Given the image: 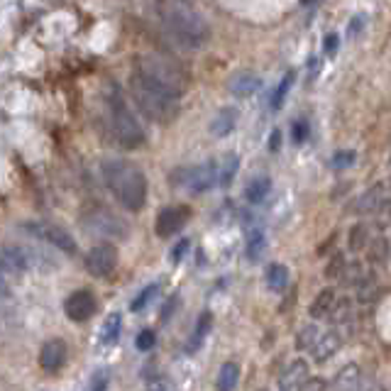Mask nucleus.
Masks as SVG:
<instances>
[{
	"mask_svg": "<svg viewBox=\"0 0 391 391\" xmlns=\"http://www.w3.org/2000/svg\"><path fill=\"white\" fill-rule=\"evenodd\" d=\"M132 96L140 111L155 122H171L179 115L186 91V73L162 54H137L132 62Z\"/></svg>",
	"mask_w": 391,
	"mask_h": 391,
	"instance_id": "obj_1",
	"label": "nucleus"
},
{
	"mask_svg": "<svg viewBox=\"0 0 391 391\" xmlns=\"http://www.w3.org/2000/svg\"><path fill=\"white\" fill-rule=\"evenodd\" d=\"M159 13V24L164 29V34L174 44L184 49H198L208 42L211 37V27H208V20L203 17V13L194 8L191 3H162L157 8Z\"/></svg>",
	"mask_w": 391,
	"mask_h": 391,
	"instance_id": "obj_2",
	"label": "nucleus"
},
{
	"mask_svg": "<svg viewBox=\"0 0 391 391\" xmlns=\"http://www.w3.org/2000/svg\"><path fill=\"white\" fill-rule=\"evenodd\" d=\"M101 176L106 181L108 191L118 198L125 211H142L147 203V179L145 171L132 162L120 157H106L101 162Z\"/></svg>",
	"mask_w": 391,
	"mask_h": 391,
	"instance_id": "obj_3",
	"label": "nucleus"
},
{
	"mask_svg": "<svg viewBox=\"0 0 391 391\" xmlns=\"http://www.w3.org/2000/svg\"><path fill=\"white\" fill-rule=\"evenodd\" d=\"M106 106H108V118H111V127L115 140L125 150H137V147L145 145V127L140 125L135 113L130 111L120 86L113 81H108L106 86Z\"/></svg>",
	"mask_w": 391,
	"mask_h": 391,
	"instance_id": "obj_4",
	"label": "nucleus"
},
{
	"mask_svg": "<svg viewBox=\"0 0 391 391\" xmlns=\"http://www.w3.org/2000/svg\"><path fill=\"white\" fill-rule=\"evenodd\" d=\"M81 227L93 237H108V240H120V242L127 240V235H130V225L120 215L108 211L106 206L86 208L81 215Z\"/></svg>",
	"mask_w": 391,
	"mask_h": 391,
	"instance_id": "obj_5",
	"label": "nucleus"
},
{
	"mask_svg": "<svg viewBox=\"0 0 391 391\" xmlns=\"http://www.w3.org/2000/svg\"><path fill=\"white\" fill-rule=\"evenodd\" d=\"M169 181L174 186H184L191 194H203V191H208L213 184L220 181V171H218L215 162L208 159L196 166H181V169L171 171Z\"/></svg>",
	"mask_w": 391,
	"mask_h": 391,
	"instance_id": "obj_6",
	"label": "nucleus"
},
{
	"mask_svg": "<svg viewBox=\"0 0 391 391\" xmlns=\"http://www.w3.org/2000/svg\"><path fill=\"white\" fill-rule=\"evenodd\" d=\"M22 230H27L29 235L39 237V240L49 242V245L66 252V255H73V252H76V240H73V235H69V230H64L62 225H54V222H49V220H29V222H22Z\"/></svg>",
	"mask_w": 391,
	"mask_h": 391,
	"instance_id": "obj_7",
	"label": "nucleus"
},
{
	"mask_svg": "<svg viewBox=\"0 0 391 391\" xmlns=\"http://www.w3.org/2000/svg\"><path fill=\"white\" fill-rule=\"evenodd\" d=\"M83 264H86V271L93 276H108L113 269H115L118 264V250L115 245H111V242H101V245H93L91 250H88L86 260H83Z\"/></svg>",
	"mask_w": 391,
	"mask_h": 391,
	"instance_id": "obj_8",
	"label": "nucleus"
},
{
	"mask_svg": "<svg viewBox=\"0 0 391 391\" xmlns=\"http://www.w3.org/2000/svg\"><path fill=\"white\" fill-rule=\"evenodd\" d=\"M191 208L189 206H166L159 211L155 222V232L159 237H171L176 232H181V227L189 222Z\"/></svg>",
	"mask_w": 391,
	"mask_h": 391,
	"instance_id": "obj_9",
	"label": "nucleus"
},
{
	"mask_svg": "<svg viewBox=\"0 0 391 391\" xmlns=\"http://www.w3.org/2000/svg\"><path fill=\"white\" fill-rule=\"evenodd\" d=\"M96 306H98L96 296H93L91 291L78 289L64 301V313H66L69 320H73V323H83V320H88L96 313Z\"/></svg>",
	"mask_w": 391,
	"mask_h": 391,
	"instance_id": "obj_10",
	"label": "nucleus"
},
{
	"mask_svg": "<svg viewBox=\"0 0 391 391\" xmlns=\"http://www.w3.org/2000/svg\"><path fill=\"white\" fill-rule=\"evenodd\" d=\"M0 262H3L5 274H22V271H27L34 266L32 252H29L27 247H20V245H5L3 255H0Z\"/></svg>",
	"mask_w": 391,
	"mask_h": 391,
	"instance_id": "obj_11",
	"label": "nucleus"
},
{
	"mask_svg": "<svg viewBox=\"0 0 391 391\" xmlns=\"http://www.w3.org/2000/svg\"><path fill=\"white\" fill-rule=\"evenodd\" d=\"M66 357H69L66 343H64L62 338H54V340H49V343H44L42 353H39V364H42L44 372L54 374L66 364Z\"/></svg>",
	"mask_w": 391,
	"mask_h": 391,
	"instance_id": "obj_12",
	"label": "nucleus"
},
{
	"mask_svg": "<svg viewBox=\"0 0 391 391\" xmlns=\"http://www.w3.org/2000/svg\"><path fill=\"white\" fill-rule=\"evenodd\" d=\"M340 348H343V335H340L338 330H328V333H323V338H320L318 345L313 348V360L320 364L328 362Z\"/></svg>",
	"mask_w": 391,
	"mask_h": 391,
	"instance_id": "obj_13",
	"label": "nucleus"
},
{
	"mask_svg": "<svg viewBox=\"0 0 391 391\" xmlns=\"http://www.w3.org/2000/svg\"><path fill=\"white\" fill-rule=\"evenodd\" d=\"M306 379H308V364H306V360H294V362H291V367L286 369L284 374H281L279 389L281 391H291V389L299 391V387L306 382Z\"/></svg>",
	"mask_w": 391,
	"mask_h": 391,
	"instance_id": "obj_14",
	"label": "nucleus"
},
{
	"mask_svg": "<svg viewBox=\"0 0 391 391\" xmlns=\"http://www.w3.org/2000/svg\"><path fill=\"white\" fill-rule=\"evenodd\" d=\"M237 108H232V106H225V108H220L218 111V115L213 118V122H211V132H213V137H225V135H230L232 132V127L237 125Z\"/></svg>",
	"mask_w": 391,
	"mask_h": 391,
	"instance_id": "obj_15",
	"label": "nucleus"
},
{
	"mask_svg": "<svg viewBox=\"0 0 391 391\" xmlns=\"http://www.w3.org/2000/svg\"><path fill=\"white\" fill-rule=\"evenodd\" d=\"M211 328H213V313H211V311H203V313L198 315V320H196L194 335H191L189 343H186V353L194 355L196 350L201 348L203 343H206V338H208V333H211Z\"/></svg>",
	"mask_w": 391,
	"mask_h": 391,
	"instance_id": "obj_16",
	"label": "nucleus"
},
{
	"mask_svg": "<svg viewBox=\"0 0 391 391\" xmlns=\"http://www.w3.org/2000/svg\"><path fill=\"white\" fill-rule=\"evenodd\" d=\"M260 86H262L260 76H257V73H252V71H240V73H235V76L230 78V91L235 93V96H240V98L252 96V93H255Z\"/></svg>",
	"mask_w": 391,
	"mask_h": 391,
	"instance_id": "obj_17",
	"label": "nucleus"
},
{
	"mask_svg": "<svg viewBox=\"0 0 391 391\" xmlns=\"http://www.w3.org/2000/svg\"><path fill=\"white\" fill-rule=\"evenodd\" d=\"M382 194H384V184H374L369 191H364L362 196H357V203L353 206V211L357 213V215H367V213H374L379 208V203L384 201Z\"/></svg>",
	"mask_w": 391,
	"mask_h": 391,
	"instance_id": "obj_18",
	"label": "nucleus"
},
{
	"mask_svg": "<svg viewBox=\"0 0 391 391\" xmlns=\"http://www.w3.org/2000/svg\"><path fill=\"white\" fill-rule=\"evenodd\" d=\"M360 379H362V374H360L357 364H348L338 372L333 387L338 391H360Z\"/></svg>",
	"mask_w": 391,
	"mask_h": 391,
	"instance_id": "obj_19",
	"label": "nucleus"
},
{
	"mask_svg": "<svg viewBox=\"0 0 391 391\" xmlns=\"http://www.w3.org/2000/svg\"><path fill=\"white\" fill-rule=\"evenodd\" d=\"M335 304H338V301H335V289H323L318 296H315L313 304H311V308H308L311 318L318 320V318H325V315H330V311H333Z\"/></svg>",
	"mask_w": 391,
	"mask_h": 391,
	"instance_id": "obj_20",
	"label": "nucleus"
},
{
	"mask_svg": "<svg viewBox=\"0 0 391 391\" xmlns=\"http://www.w3.org/2000/svg\"><path fill=\"white\" fill-rule=\"evenodd\" d=\"M266 250V237L262 227H252L247 230V260L250 262H260L262 255Z\"/></svg>",
	"mask_w": 391,
	"mask_h": 391,
	"instance_id": "obj_21",
	"label": "nucleus"
},
{
	"mask_svg": "<svg viewBox=\"0 0 391 391\" xmlns=\"http://www.w3.org/2000/svg\"><path fill=\"white\" fill-rule=\"evenodd\" d=\"M271 191V179L269 176H255L252 181H247L245 186V198L250 203H262Z\"/></svg>",
	"mask_w": 391,
	"mask_h": 391,
	"instance_id": "obj_22",
	"label": "nucleus"
},
{
	"mask_svg": "<svg viewBox=\"0 0 391 391\" xmlns=\"http://www.w3.org/2000/svg\"><path fill=\"white\" fill-rule=\"evenodd\" d=\"M237 382H240V367L237 362H225L218 372V382L215 387L218 391H235Z\"/></svg>",
	"mask_w": 391,
	"mask_h": 391,
	"instance_id": "obj_23",
	"label": "nucleus"
},
{
	"mask_svg": "<svg viewBox=\"0 0 391 391\" xmlns=\"http://www.w3.org/2000/svg\"><path fill=\"white\" fill-rule=\"evenodd\" d=\"M286 284H289V269H286L284 264H279V262H274V264L266 266V286H269L271 291H284Z\"/></svg>",
	"mask_w": 391,
	"mask_h": 391,
	"instance_id": "obj_24",
	"label": "nucleus"
},
{
	"mask_svg": "<svg viewBox=\"0 0 391 391\" xmlns=\"http://www.w3.org/2000/svg\"><path fill=\"white\" fill-rule=\"evenodd\" d=\"M120 328H122V315L118 313H111L106 318V323H103L101 328V343L103 345H115L118 338H120Z\"/></svg>",
	"mask_w": 391,
	"mask_h": 391,
	"instance_id": "obj_25",
	"label": "nucleus"
},
{
	"mask_svg": "<svg viewBox=\"0 0 391 391\" xmlns=\"http://www.w3.org/2000/svg\"><path fill=\"white\" fill-rule=\"evenodd\" d=\"M320 338H323V335H320L318 325L308 323V325H304V328L299 330V335H296V348H299V350H311V353H313V348L318 345Z\"/></svg>",
	"mask_w": 391,
	"mask_h": 391,
	"instance_id": "obj_26",
	"label": "nucleus"
},
{
	"mask_svg": "<svg viewBox=\"0 0 391 391\" xmlns=\"http://www.w3.org/2000/svg\"><path fill=\"white\" fill-rule=\"evenodd\" d=\"M369 242V227L364 222H357V225L350 227V235H348V247L350 252H360L364 250Z\"/></svg>",
	"mask_w": 391,
	"mask_h": 391,
	"instance_id": "obj_27",
	"label": "nucleus"
},
{
	"mask_svg": "<svg viewBox=\"0 0 391 391\" xmlns=\"http://www.w3.org/2000/svg\"><path fill=\"white\" fill-rule=\"evenodd\" d=\"M294 78H296V73H294V71H286L284 76H281L279 86H276L274 96H271V103H269V106L274 108V111H279V108L284 106L286 93H289V91H291V86H294Z\"/></svg>",
	"mask_w": 391,
	"mask_h": 391,
	"instance_id": "obj_28",
	"label": "nucleus"
},
{
	"mask_svg": "<svg viewBox=\"0 0 391 391\" xmlns=\"http://www.w3.org/2000/svg\"><path fill=\"white\" fill-rule=\"evenodd\" d=\"M157 294H159V284H147L145 289H142L140 294L130 301V308L135 311V313H140L142 308H147V304H150Z\"/></svg>",
	"mask_w": 391,
	"mask_h": 391,
	"instance_id": "obj_29",
	"label": "nucleus"
},
{
	"mask_svg": "<svg viewBox=\"0 0 391 391\" xmlns=\"http://www.w3.org/2000/svg\"><path fill=\"white\" fill-rule=\"evenodd\" d=\"M345 266H348V262H345L343 252H333L328 264H325V279H340L345 274Z\"/></svg>",
	"mask_w": 391,
	"mask_h": 391,
	"instance_id": "obj_30",
	"label": "nucleus"
},
{
	"mask_svg": "<svg viewBox=\"0 0 391 391\" xmlns=\"http://www.w3.org/2000/svg\"><path fill=\"white\" fill-rule=\"evenodd\" d=\"M387 257H389V242L384 240V237H377V240L369 242L367 260L372 262V264H382V262H387Z\"/></svg>",
	"mask_w": 391,
	"mask_h": 391,
	"instance_id": "obj_31",
	"label": "nucleus"
},
{
	"mask_svg": "<svg viewBox=\"0 0 391 391\" xmlns=\"http://www.w3.org/2000/svg\"><path fill=\"white\" fill-rule=\"evenodd\" d=\"M364 276H367V271L362 269V264H360V262H353V264L345 266V274L340 276V279H343L345 286H360Z\"/></svg>",
	"mask_w": 391,
	"mask_h": 391,
	"instance_id": "obj_32",
	"label": "nucleus"
},
{
	"mask_svg": "<svg viewBox=\"0 0 391 391\" xmlns=\"http://www.w3.org/2000/svg\"><path fill=\"white\" fill-rule=\"evenodd\" d=\"M237 166H240V159H237V155H227L225 166L220 169V181H218V184H220L222 189H225V186H230L232 176L237 174Z\"/></svg>",
	"mask_w": 391,
	"mask_h": 391,
	"instance_id": "obj_33",
	"label": "nucleus"
},
{
	"mask_svg": "<svg viewBox=\"0 0 391 391\" xmlns=\"http://www.w3.org/2000/svg\"><path fill=\"white\" fill-rule=\"evenodd\" d=\"M350 311H353V304H350V299H340L338 304L333 306V311H330V323H345V320L350 318Z\"/></svg>",
	"mask_w": 391,
	"mask_h": 391,
	"instance_id": "obj_34",
	"label": "nucleus"
},
{
	"mask_svg": "<svg viewBox=\"0 0 391 391\" xmlns=\"http://www.w3.org/2000/svg\"><path fill=\"white\" fill-rule=\"evenodd\" d=\"M355 152L353 150H340L333 155V159H330V164H333V169H348V166L355 164Z\"/></svg>",
	"mask_w": 391,
	"mask_h": 391,
	"instance_id": "obj_35",
	"label": "nucleus"
},
{
	"mask_svg": "<svg viewBox=\"0 0 391 391\" xmlns=\"http://www.w3.org/2000/svg\"><path fill=\"white\" fill-rule=\"evenodd\" d=\"M311 135V125L306 118H299V120L291 125V137H294L296 145H301V142H306V137Z\"/></svg>",
	"mask_w": 391,
	"mask_h": 391,
	"instance_id": "obj_36",
	"label": "nucleus"
},
{
	"mask_svg": "<svg viewBox=\"0 0 391 391\" xmlns=\"http://www.w3.org/2000/svg\"><path fill=\"white\" fill-rule=\"evenodd\" d=\"M157 345V333L155 330H142L140 335H137V340H135V348L140 350V353H147V350H152Z\"/></svg>",
	"mask_w": 391,
	"mask_h": 391,
	"instance_id": "obj_37",
	"label": "nucleus"
},
{
	"mask_svg": "<svg viewBox=\"0 0 391 391\" xmlns=\"http://www.w3.org/2000/svg\"><path fill=\"white\" fill-rule=\"evenodd\" d=\"M374 213H377V225L382 227V230L384 227H389L391 225V198H384Z\"/></svg>",
	"mask_w": 391,
	"mask_h": 391,
	"instance_id": "obj_38",
	"label": "nucleus"
},
{
	"mask_svg": "<svg viewBox=\"0 0 391 391\" xmlns=\"http://www.w3.org/2000/svg\"><path fill=\"white\" fill-rule=\"evenodd\" d=\"M189 247H191L189 237H184V240L176 242V245L171 247V252H169V262H171V264H179V262L184 260V255H186V250H189Z\"/></svg>",
	"mask_w": 391,
	"mask_h": 391,
	"instance_id": "obj_39",
	"label": "nucleus"
},
{
	"mask_svg": "<svg viewBox=\"0 0 391 391\" xmlns=\"http://www.w3.org/2000/svg\"><path fill=\"white\" fill-rule=\"evenodd\" d=\"M108 372L106 369H98L96 374L91 377V387H88V391H106L108 389Z\"/></svg>",
	"mask_w": 391,
	"mask_h": 391,
	"instance_id": "obj_40",
	"label": "nucleus"
},
{
	"mask_svg": "<svg viewBox=\"0 0 391 391\" xmlns=\"http://www.w3.org/2000/svg\"><path fill=\"white\" fill-rule=\"evenodd\" d=\"M325 389H328V382H325V379H320V377L306 379V382L299 387V391H325Z\"/></svg>",
	"mask_w": 391,
	"mask_h": 391,
	"instance_id": "obj_41",
	"label": "nucleus"
},
{
	"mask_svg": "<svg viewBox=\"0 0 391 391\" xmlns=\"http://www.w3.org/2000/svg\"><path fill=\"white\" fill-rule=\"evenodd\" d=\"M364 27V15H355L353 20L348 22V37H357Z\"/></svg>",
	"mask_w": 391,
	"mask_h": 391,
	"instance_id": "obj_42",
	"label": "nucleus"
},
{
	"mask_svg": "<svg viewBox=\"0 0 391 391\" xmlns=\"http://www.w3.org/2000/svg\"><path fill=\"white\" fill-rule=\"evenodd\" d=\"M338 44H340V37L335 32H328L325 34V39H323V49H325V54H335L338 52Z\"/></svg>",
	"mask_w": 391,
	"mask_h": 391,
	"instance_id": "obj_43",
	"label": "nucleus"
},
{
	"mask_svg": "<svg viewBox=\"0 0 391 391\" xmlns=\"http://www.w3.org/2000/svg\"><path fill=\"white\" fill-rule=\"evenodd\" d=\"M279 147H281V132L279 130H271V135H269V150L276 152Z\"/></svg>",
	"mask_w": 391,
	"mask_h": 391,
	"instance_id": "obj_44",
	"label": "nucleus"
},
{
	"mask_svg": "<svg viewBox=\"0 0 391 391\" xmlns=\"http://www.w3.org/2000/svg\"><path fill=\"white\" fill-rule=\"evenodd\" d=\"M176 308V299H169V304L162 308V320H169L171 318V311Z\"/></svg>",
	"mask_w": 391,
	"mask_h": 391,
	"instance_id": "obj_45",
	"label": "nucleus"
},
{
	"mask_svg": "<svg viewBox=\"0 0 391 391\" xmlns=\"http://www.w3.org/2000/svg\"><path fill=\"white\" fill-rule=\"evenodd\" d=\"M335 240H338V237H335V235H330L328 240H325L323 245L318 247V255H325V250H328V247H333V245H335Z\"/></svg>",
	"mask_w": 391,
	"mask_h": 391,
	"instance_id": "obj_46",
	"label": "nucleus"
},
{
	"mask_svg": "<svg viewBox=\"0 0 391 391\" xmlns=\"http://www.w3.org/2000/svg\"><path fill=\"white\" fill-rule=\"evenodd\" d=\"M389 162H391V157H389Z\"/></svg>",
	"mask_w": 391,
	"mask_h": 391,
	"instance_id": "obj_47",
	"label": "nucleus"
},
{
	"mask_svg": "<svg viewBox=\"0 0 391 391\" xmlns=\"http://www.w3.org/2000/svg\"><path fill=\"white\" fill-rule=\"evenodd\" d=\"M262 391H264V389H262Z\"/></svg>",
	"mask_w": 391,
	"mask_h": 391,
	"instance_id": "obj_48",
	"label": "nucleus"
}]
</instances>
